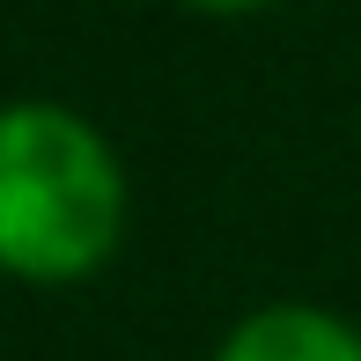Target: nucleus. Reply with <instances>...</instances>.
<instances>
[{"instance_id": "1", "label": "nucleus", "mask_w": 361, "mask_h": 361, "mask_svg": "<svg viewBox=\"0 0 361 361\" xmlns=\"http://www.w3.org/2000/svg\"><path fill=\"white\" fill-rule=\"evenodd\" d=\"M126 228V170L89 118L0 104V273L30 288L89 281Z\"/></svg>"}, {"instance_id": "2", "label": "nucleus", "mask_w": 361, "mask_h": 361, "mask_svg": "<svg viewBox=\"0 0 361 361\" xmlns=\"http://www.w3.org/2000/svg\"><path fill=\"white\" fill-rule=\"evenodd\" d=\"M214 361H361V332L332 310L310 302H273L258 317H243L221 339Z\"/></svg>"}, {"instance_id": "3", "label": "nucleus", "mask_w": 361, "mask_h": 361, "mask_svg": "<svg viewBox=\"0 0 361 361\" xmlns=\"http://www.w3.org/2000/svg\"><path fill=\"white\" fill-rule=\"evenodd\" d=\"M185 8H200V15H251V8H266V0H185Z\"/></svg>"}]
</instances>
